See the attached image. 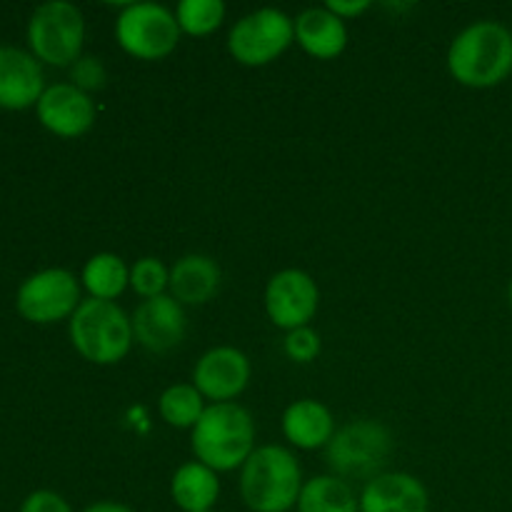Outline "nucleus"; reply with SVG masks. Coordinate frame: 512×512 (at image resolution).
I'll use <instances>...</instances> for the list:
<instances>
[{"label":"nucleus","instance_id":"obj_1","mask_svg":"<svg viewBox=\"0 0 512 512\" xmlns=\"http://www.w3.org/2000/svg\"><path fill=\"white\" fill-rule=\"evenodd\" d=\"M448 70L465 88L485 90L512 75V30L495 20H478L453 38Z\"/></svg>","mask_w":512,"mask_h":512},{"label":"nucleus","instance_id":"obj_2","mask_svg":"<svg viewBox=\"0 0 512 512\" xmlns=\"http://www.w3.org/2000/svg\"><path fill=\"white\" fill-rule=\"evenodd\" d=\"M190 448L198 463L215 473L243 468L255 450L253 415L238 403H213L193 428Z\"/></svg>","mask_w":512,"mask_h":512},{"label":"nucleus","instance_id":"obj_3","mask_svg":"<svg viewBox=\"0 0 512 512\" xmlns=\"http://www.w3.org/2000/svg\"><path fill=\"white\" fill-rule=\"evenodd\" d=\"M303 473L283 445H260L240 468V495L253 512H290L303 493Z\"/></svg>","mask_w":512,"mask_h":512},{"label":"nucleus","instance_id":"obj_4","mask_svg":"<svg viewBox=\"0 0 512 512\" xmlns=\"http://www.w3.org/2000/svg\"><path fill=\"white\" fill-rule=\"evenodd\" d=\"M68 335L80 358L93 365L120 363L135 343L130 315L113 300H83L68 320Z\"/></svg>","mask_w":512,"mask_h":512},{"label":"nucleus","instance_id":"obj_5","mask_svg":"<svg viewBox=\"0 0 512 512\" xmlns=\"http://www.w3.org/2000/svg\"><path fill=\"white\" fill-rule=\"evenodd\" d=\"M85 20L78 5L50 0L38 5L28 20L30 53L53 68H70L83 58Z\"/></svg>","mask_w":512,"mask_h":512},{"label":"nucleus","instance_id":"obj_6","mask_svg":"<svg viewBox=\"0 0 512 512\" xmlns=\"http://www.w3.org/2000/svg\"><path fill=\"white\" fill-rule=\"evenodd\" d=\"M393 438L388 428L375 420H355L335 430L333 440L325 448L328 465L338 478H368L380 475L378 470L388 463Z\"/></svg>","mask_w":512,"mask_h":512},{"label":"nucleus","instance_id":"obj_7","mask_svg":"<svg viewBox=\"0 0 512 512\" xmlns=\"http://www.w3.org/2000/svg\"><path fill=\"white\" fill-rule=\"evenodd\" d=\"M180 25L173 10L158 3H130L115 20V40L138 60H163L178 48Z\"/></svg>","mask_w":512,"mask_h":512},{"label":"nucleus","instance_id":"obj_8","mask_svg":"<svg viewBox=\"0 0 512 512\" xmlns=\"http://www.w3.org/2000/svg\"><path fill=\"white\" fill-rule=\"evenodd\" d=\"M295 40V20L278 8H260L243 15L230 28L228 50L248 68H263L278 60Z\"/></svg>","mask_w":512,"mask_h":512},{"label":"nucleus","instance_id":"obj_9","mask_svg":"<svg viewBox=\"0 0 512 512\" xmlns=\"http://www.w3.org/2000/svg\"><path fill=\"white\" fill-rule=\"evenodd\" d=\"M80 283L70 270L45 268L28 275L15 293L20 318L35 325H53L70 320L78 310Z\"/></svg>","mask_w":512,"mask_h":512},{"label":"nucleus","instance_id":"obj_10","mask_svg":"<svg viewBox=\"0 0 512 512\" xmlns=\"http://www.w3.org/2000/svg\"><path fill=\"white\" fill-rule=\"evenodd\" d=\"M320 305V290L313 275L305 270L288 268L275 273L265 288V313L275 328L298 330L310 325Z\"/></svg>","mask_w":512,"mask_h":512},{"label":"nucleus","instance_id":"obj_11","mask_svg":"<svg viewBox=\"0 0 512 512\" xmlns=\"http://www.w3.org/2000/svg\"><path fill=\"white\" fill-rule=\"evenodd\" d=\"M250 373V360L243 350L218 345L195 363L193 385L213 403H233L248 388Z\"/></svg>","mask_w":512,"mask_h":512},{"label":"nucleus","instance_id":"obj_12","mask_svg":"<svg viewBox=\"0 0 512 512\" xmlns=\"http://www.w3.org/2000/svg\"><path fill=\"white\" fill-rule=\"evenodd\" d=\"M40 125L58 138H80L95 123V103L73 83H55L45 88L35 105Z\"/></svg>","mask_w":512,"mask_h":512},{"label":"nucleus","instance_id":"obj_13","mask_svg":"<svg viewBox=\"0 0 512 512\" xmlns=\"http://www.w3.org/2000/svg\"><path fill=\"white\" fill-rule=\"evenodd\" d=\"M133 338L150 353H168L185 338V310L170 293L143 300L130 315Z\"/></svg>","mask_w":512,"mask_h":512},{"label":"nucleus","instance_id":"obj_14","mask_svg":"<svg viewBox=\"0 0 512 512\" xmlns=\"http://www.w3.org/2000/svg\"><path fill=\"white\" fill-rule=\"evenodd\" d=\"M45 88L48 85H45L40 60L30 50L0 45V108H33Z\"/></svg>","mask_w":512,"mask_h":512},{"label":"nucleus","instance_id":"obj_15","mask_svg":"<svg viewBox=\"0 0 512 512\" xmlns=\"http://www.w3.org/2000/svg\"><path fill=\"white\" fill-rule=\"evenodd\" d=\"M425 485L410 473H380L360 493V512H428Z\"/></svg>","mask_w":512,"mask_h":512},{"label":"nucleus","instance_id":"obj_16","mask_svg":"<svg viewBox=\"0 0 512 512\" xmlns=\"http://www.w3.org/2000/svg\"><path fill=\"white\" fill-rule=\"evenodd\" d=\"M295 40L310 58L333 60L348 48V28L328 8H308L295 18Z\"/></svg>","mask_w":512,"mask_h":512},{"label":"nucleus","instance_id":"obj_17","mask_svg":"<svg viewBox=\"0 0 512 512\" xmlns=\"http://www.w3.org/2000/svg\"><path fill=\"white\" fill-rule=\"evenodd\" d=\"M220 288V265L210 255L190 253L170 268V295L180 305H205Z\"/></svg>","mask_w":512,"mask_h":512},{"label":"nucleus","instance_id":"obj_18","mask_svg":"<svg viewBox=\"0 0 512 512\" xmlns=\"http://www.w3.org/2000/svg\"><path fill=\"white\" fill-rule=\"evenodd\" d=\"M283 435L298 450L328 448L335 435V418L318 400H295L283 413Z\"/></svg>","mask_w":512,"mask_h":512},{"label":"nucleus","instance_id":"obj_19","mask_svg":"<svg viewBox=\"0 0 512 512\" xmlns=\"http://www.w3.org/2000/svg\"><path fill=\"white\" fill-rule=\"evenodd\" d=\"M170 498L183 512H213L220 498L218 473L198 460L183 463L170 480Z\"/></svg>","mask_w":512,"mask_h":512},{"label":"nucleus","instance_id":"obj_20","mask_svg":"<svg viewBox=\"0 0 512 512\" xmlns=\"http://www.w3.org/2000/svg\"><path fill=\"white\" fill-rule=\"evenodd\" d=\"M83 288L95 300H113L125 293L130 285V268L125 260L115 253H98L83 265Z\"/></svg>","mask_w":512,"mask_h":512},{"label":"nucleus","instance_id":"obj_21","mask_svg":"<svg viewBox=\"0 0 512 512\" xmlns=\"http://www.w3.org/2000/svg\"><path fill=\"white\" fill-rule=\"evenodd\" d=\"M298 512H360V500L355 498L348 480L338 475H320L303 485Z\"/></svg>","mask_w":512,"mask_h":512},{"label":"nucleus","instance_id":"obj_22","mask_svg":"<svg viewBox=\"0 0 512 512\" xmlns=\"http://www.w3.org/2000/svg\"><path fill=\"white\" fill-rule=\"evenodd\" d=\"M205 398L198 393L193 383H178L170 385L158 400L160 418L170 425V428L178 430H193L198 425V420L205 413Z\"/></svg>","mask_w":512,"mask_h":512},{"label":"nucleus","instance_id":"obj_23","mask_svg":"<svg viewBox=\"0 0 512 512\" xmlns=\"http://www.w3.org/2000/svg\"><path fill=\"white\" fill-rule=\"evenodd\" d=\"M175 20L180 25V33L205 38L223 25L225 3L223 0H183L175 8Z\"/></svg>","mask_w":512,"mask_h":512},{"label":"nucleus","instance_id":"obj_24","mask_svg":"<svg viewBox=\"0 0 512 512\" xmlns=\"http://www.w3.org/2000/svg\"><path fill=\"white\" fill-rule=\"evenodd\" d=\"M170 285V268H165L163 260L158 258H140L130 268V288L143 300L165 295Z\"/></svg>","mask_w":512,"mask_h":512},{"label":"nucleus","instance_id":"obj_25","mask_svg":"<svg viewBox=\"0 0 512 512\" xmlns=\"http://www.w3.org/2000/svg\"><path fill=\"white\" fill-rule=\"evenodd\" d=\"M285 355H288L293 363H313L315 358L320 355V335L315 333L310 325H305V328H298V330H290L288 335H285Z\"/></svg>","mask_w":512,"mask_h":512},{"label":"nucleus","instance_id":"obj_26","mask_svg":"<svg viewBox=\"0 0 512 512\" xmlns=\"http://www.w3.org/2000/svg\"><path fill=\"white\" fill-rule=\"evenodd\" d=\"M70 80H73L75 88L85 90L90 95V90H100L105 85V68L98 58H90L83 55L80 60H75L70 65Z\"/></svg>","mask_w":512,"mask_h":512},{"label":"nucleus","instance_id":"obj_27","mask_svg":"<svg viewBox=\"0 0 512 512\" xmlns=\"http://www.w3.org/2000/svg\"><path fill=\"white\" fill-rule=\"evenodd\" d=\"M18 512H73L68 500L53 490H35L20 503Z\"/></svg>","mask_w":512,"mask_h":512},{"label":"nucleus","instance_id":"obj_28","mask_svg":"<svg viewBox=\"0 0 512 512\" xmlns=\"http://www.w3.org/2000/svg\"><path fill=\"white\" fill-rule=\"evenodd\" d=\"M325 8L330 10V13L338 15L340 20H350V18H358V15H363L365 10H370V3L368 0H328V5Z\"/></svg>","mask_w":512,"mask_h":512},{"label":"nucleus","instance_id":"obj_29","mask_svg":"<svg viewBox=\"0 0 512 512\" xmlns=\"http://www.w3.org/2000/svg\"><path fill=\"white\" fill-rule=\"evenodd\" d=\"M83 512H135V510L128 508V505L113 503V500H100V503H93L90 508H85Z\"/></svg>","mask_w":512,"mask_h":512},{"label":"nucleus","instance_id":"obj_30","mask_svg":"<svg viewBox=\"0 0 512 512\" xmlns=\"http://www.w3.org/2000/svg\"><path fill=\"white\" fill-rule=\"evenodd\" d=\"M508 303H510V310H512V280H510V285H508Z\"/></svg>","mask_w":512,"mask_h":512}]
</instances>
